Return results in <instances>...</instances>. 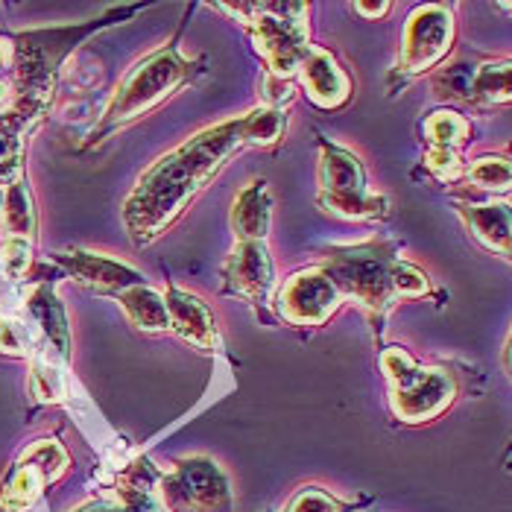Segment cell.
<instances>
[{"instance_id":"52a82bcc","label":"cell","mask_w":512,"mask_h":512,"mask_svg":"<svg viewBox=\"0 0 512 512\" xmlns=\"http://www.w3.org/2000/svg\"><path fill=\"white\" fill-rule=\"evenodd\" d=\"M68 466L71 457L62 448V442L56 439L30 442L0 483V504L12 512L30 510L41 498V492L68 472Z\"/></svg>"},{"instance_id":"4dcf8cb0","label":"cell","mask_w":512,"mask_h":512,"mask_svg":"<svg viewBox=\"0 0 512 512\" xmlns=\"http://www.w3.org/2000/svg\"><path fill=\"white\" fill-rule=\"evenodd\" d=\"M290 100H293V82L267 74V79H264V106L284 109V103H290Z\"/></svg>"},{"instance_id":"277c9868","label":"cell","mask_w":512,"mask_h":512,"mask_svg":"<svg viewBox=\"0 0 512 512\" xmlns=\"http://www.w3.org/2000/svg\"><path fill=\"white\" fill-rule=\"evenodd\" d=\"M220 9L240 15L252 30L270 77L290 79L299 74V65L314 47L308 33V3H237Z\"/></svg>"},{"instance_id":"d6a6232c","label":"cell","mask_w":512,"mask_h":512,"mask_svg":"<svg viewBox=\"0 0 512 512\" xmlns=\"http://www.w3.org/2000/svg\"><path fill=\"white\" fill-rule=\"evenodd\" d=\"M393 9V3H355V12H360L363 18H369V21H378V18H384L387 12Z\"/></svg>"},{"instance_id":"cb8c5ba5","label":"cell","mask_w":512,"mask_h":512,"mask_svg":"<svg viewBox=\"0 0 512 512\" xmlns=\"http://www.w3.org/2000/svg\"><path fill=\"white\" fill-rule=\"evenodd\" d=\"M41 337L36 325L27 316H6L0 319V355L6 357H33L39 352Z\"/></svg>"},{"instance_id":"9a60e30c","label":"cell","mask_w":512,"mask_h":512,"mask_svg":"<svg viewBox=\"0 0 512 512\" xmlns=\"http://www.w3.org/2000/svg\"><path fill=\"white\" fill-rule=\"evenodd\" d=\"M319 194L322 197H355L366 194V170L360 158L337 144L322 141L319 144Z\"/></svg>"},{"instance_id":"4fadbf2b","label":"cell","mask_w":512,"mask_h":512,"mask_svg":"<svg viewBox=\"0 0 512 512\" xmlns=\"http://www.w3.org/2000/svg\"><path fill=\"white\" fill-rule=\"evenodd\" d=\"M24 316L36 325L41 343L68 363L71 360V325H68L65 305L59 302L56 287L50 281H39L24 296Z\"/></svg>"},{"instance_id":"8d00e7d4","label":"cell","mask_w":512,"mask_h":512,"mask_svg":"<svg viewBox=\"0 0 512 512\" xmlns=\"http://www.w3.org/2000/svg\"><path fill=\"white\" fill-rule=\"evenodd\" d=\"M0 512H12V510H9V507H3V504H0Z\"/></svg>"},{"instance_id":"7402d4cb","label":"cell","mask_w":512,"mask_h":512,"mask_svg":"<svg viewBox=\"0 0 512 512\" xmlns=\"http://www.w3.org/2000/svg\"><path fill=\"white\" fill-rule=\"evenodd\" d=\"M325 214L343 217V220H384L390 211V199L384 194H355V197H316Z\"/></svg>"},{"instance_id":"7c38bea8","label":"cell","mask_w":512,"mask_h":512,"mask_svg":"<svg viewBox=\"0 0 512 512\" xmlns=\"http://www.w3.org/2000/svg\"><path fill=\"white\" fill-rule=\"evenodd\" d=\"M161 296H164L167 319H170V331H176L185 343L197 346L202 352L220 349V328H217L214 311L199 299L197 293L170 284Z\"/></svg>"},{"instance_id":"83f0119b","label":"cell","mask_w":512,"mask_h":512,"mask_svg":"<svg viewBox=\"0 0 512 512\" xmlns=\"http://www.w3.org/2000/svg\"><path fill=\"white\" fill-rule=\"evenodd\" d=\"M393 287L398 299H419V296H425L431 290L428 276L419 267H413V264H407L401 258L395 261L393 267Z\"/></svg>"},{"instance_id":"5bb4252c","label":"cell","mask_w":512,"mask_h":512,"mask_svg":"<svg viewBox=\"0 0 512 512\" xmlns=\"http://www.w3.org/2000/svg\"><path fill=\"white\" fill-rule=\"evenodd\" d=\"M299 79L305 94L311 97L319 109H340L349 97H352V79L340 68V62L322 50V47H311L305 62L299 65Z\"/></svg>"},{"instance_id":"44dd1931","label":"cell","mask_w":512,"mask_h":512,"mask_svg":"<svg viewBox=\"0 0 512 512\" xmlns=\"http://www.w3.org/2000/svg\"><path fill=\"white\" fill-rule=\"evenodd\" d=\"M510 88H512L510 59L472 65L469 103H477V106H498V103H507V100H510Z\"/></svg>"},{"instance_id":"484cf974","label":"cell","mask_w":512,"mask_h":512,"mask_svg":"<svg viewBox=\"0 0 512 512\" xmlns=\"http://www.w3.org/2000/svg\"><path fill=\"white\" fill-rule=\"evenodd\" d=\"M355 501H340L331 492H325L322 486H302L284 512H355Z\"/></svg>"},{"instance_id":"d6986e66","label":"cell","mask_w":512,"mask_h":512,"mask_svg":"<svg viewBox=\"0 0 512 512\" xmlns=\"http://www.w3.org/2000/svg\"><path fill=\"white\" fill-rule=\"evenodd\" d=\"M120 308L132 319V325L138 331L147 334H158V331H170V319H167V308H164V296L150 284H132L118 293Z\"/></svg>"},{"instance_id":"8fae6325","label":"cell","mask_w":512,"mask_h":512,"mask_svg":"<svg viewBox=\"0 0 512 512\" xmlns=\"http://www.w3.org/2000/svg\"><path fill=\"white\" fill-rule=\"evenodd\" d=\"M53 261L68 273L74 276L79 284L91 287V290H100V293H115L132 287V284H141L144 276L123 264L118 258H109L103 252H91V249H65V252H53Z\"/></svg>"},{"instance_id":"1f68e13d","label":"cell","mask_w":512,"mask_h":512,"mask_svg":"<svg viewBox=\"0 0 512 512\" xmlns=\"http://www.w3.org/2000/svg\"><path fill=\"white\" fill-rule=\"evenodd\" d=\"M18 103V91H15V82L6 77H0V120L6 118Z\"/></svg>"},{"instance_id":"30bf717a","label":"cell","mask_w":512,"mask_h":512,"mask_svg":"<svg viewBox=\"0 0 512 512\" xmlns=\"http://www.w3.org/2000/svg\"><path fill=\"white\" fill-rule=\"evenodd\" d=\"M226 293L246 299L252 308H264L276 287V264L267 240H237L223 264Z\"/></svg>"},{"instance_id":"ac0fdd59","label":"cell","mask_w":512,"mask_h":512,"mask_svg":"<svg viewBox=\"0 0 512 512\" xmlns=\"http://www.w3.org/2000/svg\"><path fill=\"white\" fill-rule=\"evenodd\" d=\"M3 191H6V197H3L0 223H3L6 237H21V240L36 243V235H39V214H36V202H33V191H30L27 176L21 173Z\"/></svg>"},{"instance_id":"ffe728a7","label":"cell","mask_w":512,"mask_h":512,"mask_svg":"<svg viewBox=\"0 0 512 512\" xmlns=\"http://www.w3.org/2000/svg\"><path fill=\"white\" fill-rule=\"evenodd\" d=\"M30 369V393L39 404H59L71 393V378H68V363L56 357L47 346H41Z\"/></svg>"},{"instance_id":"d4e9b609","label":"cell","mask_w":512,"mask_h":512,"mask_svg":"<svg viewBox=\"0 0 512 512\" xmlns=\"http://www.w3.org/2000/svg\"><path fill=\"white\" fill-rule=\"evenodd\" d=\"M474 188L489 191V194H507L512 182L510 158L507 156H480L463 173Z\"/></svg>"},{"instance_id":"3957f363","label":"cell","mask_w":512,"mask_h":512,"mask_svg":"<svg viewBox=\"0 0 512 512\" xmlns=\"http://www.w3.org/2000/svg\"><path fill=\"white\" fill-rule=\"evenodd\" d=\"M395 261H398V243L372 237L366 243L328 249L316 267L334 281L343 302L352 299L375 319H384L398 302L393 287Z\"/></svg>"},{"instance_id":"9c48e42d","label":"cell","mask_w":512,"mask_h":512,"mask_svg":"<svg viewBox=\"0 0 512 512\" xmlns=\"http://www.w3.org/2000/svg\"><path fill=\"white\" fill-rule=\"evenodd\" d=\"M343 296L319 267L299 270L276 293V311L290 325H325L340 311Z\"/></svg>"},{"instance_id":"f1b7e54d","label":"cell","mask_w":512,"mask_h":512,"mask_svg":"<svg viewBox=\"0 0 512 512\" xmlns=\"http://www.w3.org/2000/svg\"><path fill=\"white\" fill-rule=\"evenodd\" d=\"M21 153H24V141L18 135H12L9 129L0 126V188L9 185L12 179H18L24 173Z\"/></svg>"},{"instance_id":"2e32d148","label":"cell","mask_w":512,"mask_h":512,"mask_svg":"<svg viewBox=\"0 0 512 512\" xmlns=\"http://www.w3.org/2000/svg\"><path fill=\"white\" fill-rule=\"evenodd\" d=\"M460 217L489 252L510 258V205L507 202H460Z\"/></svg>"},{"instance_id":"6da1fadb","label":"cell","mask_w":512,"mask_h":512,"mask_svg":"<svg viewBox=\"0 0 512 512\" xmlns=\"http://www.w3.org/2000/svg\"><path fill=\"white\" fill-rule=\"evenodd\" d=\"M287 129L284 109L258 106L246 115L199 129L173 153L153 161L123 202V226L138 246L161 237L211 179L246 147H270Z\"/></svg>"},{"instance_id":"f546056e","label":"cell","mask_w":512,"mask_h":512,"mask_svg":"<svg viewBox=\"0 0 512 512\" xmlns=\"http://www.w3.org/2000/svg\"><path fill=\"white\" fill-rule=\"evenodd\" d=\"M425 167L434 173L439 182H457L466 173V164H463L460 153L457 150H442V147H431L425 153Z\"/></svg>"},{"instance_id":"8992f818","label":"cell","mask_w":512,"mask_h":512,"mask_svg":"<svg viewBox=\"0 0 512 512\" xmlns=\"http://www.w3.org/2000/svg\"><path fill=\"white\" fill-rule=\"evenodd\" d=\"M158 501L170 512H232L235 492L211 457H185L158 477Z\"/></svg>"},{"instance_id":"4316f807","label":"cell","mask_w":512,"mask_h":512,"mask_svg":"<svg viewBox=\"0 0 512 512\" xmlns=\"http://www.w3.org/2000/svg\"><path fill=\"white\" fill-rule=\"evenodd\" d=\"M33 246L30 240H21V237H6L3 249H0V270H3V278L9 281H18L30 273L33 267Z\"/></svg>"},{"instance_id":"603a6c76","label":"cell","mask_w":512,"mask_h":512,"mask_svg":"<svg viewBox=\"0 0 512 512\" xmlns=\"http://www.w3.org/2000/svg\"><path fill=\"white\" fill-rule=\"evenodd\" d=\"M422 132L428 138L431 147H442V150H457L472 138V123L463 118L454 109H439L434 115H428L422 123Z\"/></svg>"},{"instance_id":"5b68a950","label":"cell","mask_w":512,"mask_h":512,"mask_svg":"<svg viewBox=\"0 0 512 512\" xmlns=\"http://www.w3.org/2000/svg\"><path fill=\"white\" fill-rule=\"evenodd\" d=\"M381 369L393 387L390 407L407 425L431 422L436 416H442L457 398V381L448 369L422 366L401 346H390L381 355Z\"/></svg>"},{"instance_id":"d590c367","label":"cell","mask_w":512,"mask_h":512,"mask_svg":"<svg viewBox=\"0 0 512 512\" xmlns=\"http://www.w3.org/2000/svg\"><path fill=\"white\" fill-rule=\"evenodd\" d=\"M3 197H6V191L0 188V214H3Z\"/></svg>"},{"instance_id":"e575fe53","label":"cell","mask_w":512,"mask_h":512,"mask_svg":"<svg viewBox=\"0 0 512 512\" xmlns=\"http://www.w3.org/2000/svg\"><path fill=\"white\" fill-rule=\"evenodd\" d=\"M504 369L510 372V337H507V343H504Z\"/></svg>"},{"instance_id":"ba28073f","label":"cell","mask_w":512,"mask_h":512,"mask_svg":"<svg viewBox=\"0 0 512 512\" xmlns=\"http://www.w3.org/2000/svg\"><path fill=\"white\" fill-rule=\"evenodd\" d=\"M454 44V12L445 3H428L413 9L404 24L401 59L395 74L419 77L436 68Z\"/></svg>"},{"instance_id":"7a4b0ae2","label":"cell","mask_w":512,"mask_h":512,"mask_svg":"<svg viewBox=\"0 0 512 512\" xmlns=\"http://www.w3.org/2000/svg\"><path fill=\"white\" fill-rule=\"evenodd\" d=\"M191 74H194V65L179 53L176 44L158 47L156 53L135 62L129 68V74L120 79L100 123L88 132L85 147L103 144L112 132H118L123 126H129L132 120L153 112L170 94H176L191 79Z\"/></svg>"},{"instance_id":"e0dca14e","label":"cell","mask_w":512,"mask_h":512,"mask_svg":"<svg viewBox=\"0 0 512 512\" xmlns=\"http://www.w3.org/2000/svg\"><path fill=\"white\" fill-rule=\"evenodd\" d=\"M273 223V194L264 179H252L232 205V229L237 240H267Z\"/></svg>"},{"instance_id":"836d02e7","label":"cell","mask_w":512,"mask_h":512,"mask_svg":"<svg viewBox=\"0 0 512 512\" xmlns=\"http://www.w3.org/2000/svg\"><path fill=\"white\" fill-rule=\"evenodd\" d=\"M74 512H132L129 507H123L120 501H91V504H82Z\"/></svg>"}]
</instances>
